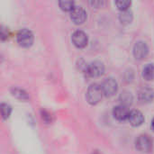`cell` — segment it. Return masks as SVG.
<instances>
[{
  "mask_svg": "<svg viewBox=\"0 0 154 154\" xmlns=\"http://www.w3.org/2000/svg\"><path fill=\"white\" fill-rule=\"evenodd\" d=\"M105 64L101 60H94L88 64L85 73L91 78H97L104 74Z\"/></svg>",
  "mask_w": 154,
  "mask_h": 154,
  "instance_id": "cell-4",
  "label": "cell"
},
{
  "mask_svg": "<svg viewBox=\"0 0 154 154\" xmlns=\"http://www.w3.org/2000/svg\"><path fill=\"white\" fill-rule=\"evenodd\" d=\"M125 80L126 82H132L134 78V71L133 69H127L125 72Z\"/></svg>",
  "mask_w": 154,
  "mask_h": 154,
  "instance_id": "cell-20",
  "label": "cell"
},
{
  "mask_svg": "<svg viewBox=\"0 0 154 154\" xmlns=\"http://www.w3.org/2000/svg\"><path fill=\"white\" fill-rule=\"evenodd\" d=\"M151 127H152V130L154 132V118L152 119V125H151Z\"/></svg>",
  "mask_w": 154,
  "mask_h": 154,
  "instance_id": "cell-23",
  "label": "cell"
},
{
  "mask_svg": "<svg viewBox=\"0 0 154 154\" xmlns=\"http://www.w3.org/2000/svg\"><path fill=\"white\" fill-rule=\"evenodd\" d=\"M128 121L133 126L138 127L144 123V116L139 110H132L130 111Z\"/></svg>",
  "mask_w": 154,
  "mask_h": 154,
  "instance_id": "cell-11",
  "label": "cell"
},
{
  "mask_svg": "<svg viewBox=\"0 0 154 154\" xmlns=\"http://www.w3.org/2000/svg\"><path fill=\"white\" fill-rule=\"evenodd\" d=\"M135 148L141 152H150L152 150V140L147 134H141L135 140Z\"/></svg>",
  "mask_w": 154,
  "mask_h": 154,
  "instance_id": "cell-5",
  "label": "cell"
},
{
  "mask_svg": "<svg viewBox=\"0 0 154 154\" xmlns=\"http://www.w3.org/2000/svg\"><path fill=\"white\" fill-rule=\"evenodd\" d=\"M90 5L94 7H101L103 5H105L106 3L104 1H90L89 2Z\"/></svg>",
  "mask_w": 154,
  "mask_h": 154,
  "instance_id": "cell-22",
  "label": "cell"
},
{
  "mask_svg": "<svg viewBox=\"0 0 154 154\" xmlns=\"http://www.w3.org/2000/svg\"><path fill=\"white\" fill-rule=\"evenodd\" d=\"M129 115H130V111L128 110V107H126L123 105L116 106L113 109V116L117 121L125 122V121L128 120Z\"/></svg>",
  "mask_w": 154,
  "mask_h": 154,
  "instance_id": "cell-10",
  "label": "cell"
},
{
  "mask_svg": "<svg viewBox=\"0 0 154 154\" xmlns=\"http://www.w3.org/2000/svg\"><path fill=\"white\" fill-rule=\"evenodd\" d=\"M118 18H119V21L121 22V23L129 24L132 23V21L134 19V14H133V12L130 9H128L125 11H121Z\"/></svg>",
  "mask_w": 154,
  "mask_h": 154,
  "instance_id": "cell-15",
  "label": "cell"
},
{
  "mask_svg": "<svg viewBox=\"0 0 154 154\" xmlns=\"http://www.w3.org/2000/svg\"><path fill=\"white\" fill-rule=\"evenodd\" d=\"M143 78L148 81L154 80V63H148L143 69Z\"/></svg>",
  "mask_w": 154,
  "mask_h": 154,
  "instance_id": "cell-14",
  "label": "cell"
},
{
  "mask_svg": "<svg viewBox=\"0 0 154 154\" xmlns=\"http://www.w3.org/2000/svg\"><path fill=\"white\" fill-rule=\"evenodd\" d=\"M34 36L31 30L27 28L20 29L16 34V41L18 44L23 48H28L33 43Z\"/></svg>",
  "mask_w": 154,
  "mask_h": 154,
  "instance_id": "cell-2",
  "label": "cell"
},
{
  "mask_svg": "<svg viewBox=\"0 0 154 154\" xmlns=\"http://www.w3.org/2000/svg\"><path fill=\"white\" fill-rule=\"evenodd\" d=\"M115 5L117 6V8L121 11H125V10H128L132 5V2L131 1H128V0H120V1H116L115 2Z\"/></svg>",
  "mask_w": 154,
  "mask_h": 154,
  "instance_id": "cell-18",
  "label": "cell"
},
{
  "mask_svg": "<svg viewBox=\"0 0 154 154\" xmlns=\"http://www.w3.org/2000/svg\"><path fill=\"white\" fill-rule=\"evenodd\" d=\"M71 41L77 48L82 49L87 46L88 42V34L84 31L76 30L71 34Z\"/></svg>",
  "mask_w": 154,
  "mask_h": 154,
  "instance_id": "cell-6",
  "label": "cell"
},
{
  "mask_svg": "<svg viewBox=\"0 0 154 154\" xmlns=\"http://www.w3.org/2000/svg\"><path fill=\"white\" fill-rule=\"evenodd\" d=\"M101 88H102L103 94L106 97H113L117 92L118 83L114 78L108 77L103 80V82L101 84Z\"/></svg>",
  "mask_w": 154,
  "mask_h": 154,
  "instance_id": "cell-3",
  "label": "cell"
},
{
  "mask_svg": "<svg viewBox=\"0 0 154 154\" xmlns=\"http://www.w3.org/2000/svg\"><path fill=\"white\" fill-rule=\"evenodd\" d=\"M59 5L60 7V9H62L63 11H72L74 9L75 3L73 1H67V0H63V1H59Z\"/></svg>",
  "mask_w": 154,
  "mask_h": 154,
  "instance_id": "cell-17",
  "label": "cell"
},
{
  "mask_svg": "<svg viewBox=\"0 0 154 154\" xmlns=\"http://www.w3.org/2000/svg\"><path fill=\"white\" fill-rule=\"evenodd\" d=\"M10 91H11V94L14 97H15L16 98H18L20 100L26 101V100H29L30 99L29 94L24 89H23V88H20L18 87H12L11 89H10Z\"/></svg>",
  "mask_w": 154,
  "mask_h": 154,
  "instance_id": "cell-13",
  "label": "cell"
},
{
  "mask_svg": "<svg viewBox=\"0 0 154 154\" xmlns=\"http://www.w3.org/2000/svg\"><path fill=\"white\" fill-rule=\"evenodd\" d=\"M154 99V90L150 87H143L138 92V100L143 104H147Z\"/></svg>",
  "mask_w": 154,
  "mask_h": 154,
  "instance_id": "cell-9",
  "label": "cell"
},
{
  "mask_svg": "<svg viewBox=\"0 0 154 154\" xmlns=\"http://www.w3.org/2000/svg\"><path fill=\"white\" fill-rule=\"evenodd\" d=\"M119 101H120L121 105L128 107L134 102V96H133V94L130 91L125 90V91H123L120 94V96H119Z\"/></svg>",
  "mask_w": 154,
  "mask_h": 154,
  "instance_id": "cell-12",
  "label": "cell"
},
{
  "mask_svg": "<svg viewBox=\"0 0 154 154\" xmlns=\"http://www.w3.org/2000/svg\"><path fill=\"white\" fill-rule=\"evenodd\" d=\"M11 113H12V106L9 104L2 103L1 104V115H2V118L4 120L8 119L9 116H11Z\"/></svg>",
  "mask_w": 154,
  "mask_h": 154,
  "instance_id": "cell-16",
  "label": "cell"
},
{
  "mask_svg": "<svg viewBox=\"0 0 154 154\" xmlns=\"http://www.w3.org/2000/svg\"><path fill=\"white\" fill-rule=\"evenodd\" d=\"M133 53L136 60H141L146 58L149 53V47L147 43L143 41H137L134 45Z\"/></svg>",
  "mask_w": 154,
  "mask_h": 154,
  "instance_id": "cell-7",
  "label": "cell"
},
{
  "mask_svg": "<svg viewBox=\"0 0 154 154\" xmlns=\"http://www.w3.org/2000/svg\"><path fill=\"white\" fill-rule=\"evenodd\" d=\"M70 19L76 24L83 23L87 19V12L82 6H75L70 12Z\"/></svg>",
  "mask_w": 154,
  "mask_h": 154,
  "instance_id": "cell-8",
  "label": "cell"
},
{
  "mask_svg": "<svg viewBox=\"0 0 154 154\" xmlns=\"http://www.w3.org/2000/svg\"><path fill=\"white\" fill-rule=\"evenodd\" d=\"M41 116H42V119L43 120V122H45L46 124H51L53 120V116L46 109L42 108L41 110Z\"/></svg>",
  "mask_w": 154,
  "mask_h": 154,
  "instance_id": "cell-19",
  "label": "cell"
},
{
  "mask_svg": "<svg viewBox=\"0 0 154 154\" xmlns=\"http://www.w3.org/2000/svg\"><path fill=\"white\" fill-rule=\"evenodd\" d=\"M103 95L104 94L101 88V85H98L97 83H92L88 88L86 98L88 103L90 105H97L101 101Z\"/></svg>",
  "mask_w": 154,
  "mask_h": 154,
  "instance_id": "cell-1",
  "label": "cell"
},
{
  "mask_svg": "<svg viewBox=\"0 0 154 154\" xmlns=\"http://www.w3.org/2000/svg\"><path fill=\"white\" fill-rule=\"evenodd\" d=\"M9 36V31L6 27L5 26H1V29H0V38L2 41H5Z\"/></svg>",
  "mask_w": 154,
  "mask_h": 154,
  "instance_id": "cell-21",
  "label": "cell"
}]
</instances>
